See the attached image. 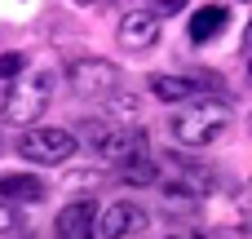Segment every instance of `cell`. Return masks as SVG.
Masks as SVG:
<instances>
[{
  "label": "cell",
  "instance_id": "1",
  "mask_svg": "<svg viewBox=\"0 0 252 239\" xmlns=\"http://www.w3.org/2000/svg\"><path fill=\"white\" fill-rule=\"evenodd\" d=\"M226 129H230V106H226L221 98H195V102H186L182 111H173V120H168V133H173L182 146H190V151L213 146Z\"/></svg>",
  "mask_w": 252,
  "mask_h": 239
},
{
  "label": "cell",
  "instance_id": "2",
  "mask_svg": "<svg viewBox=\"0 0 252 239\" xmlns=\"http://www.w3.org/2000/svg\"><path fill=\"white\" fill-rule=\"evenodd\" d=\"M49 93H53V75H44V71L4 80V120L31 129V120L49 106Z\"/></svg>",
  "mask_w": 252,
  "mask_h": 239
},
{
  "label": "cell",
  "instance_id": "3",
  "mask_svg": "<svg viewBox=\"0 0 252 239\" xmlns=\"http://www.w3.org/2000/svg\"><path fill=\"white\" fill-rule=\"evenodd\" d=\"M84 137H89L93 155L106 160V164H124V160H133V155L146 151V137H142L137 129H120V124H111V120H89V124H84Z\"/></svg>",
  "mask_w": 252,
  "mask_h": 239
},
{
  "label": "cell",
  "instance_id": "4",
  "mask_svg": "<svg viewBox=\"0 0 252 239\" xmlns=\"http://www.w3.org/2000/svg\"><path fill=\"white\" fill-rule=\"evenodd\" d=\"M22 160H31V164H66L75 151H80V142H75V133L71 129H27L22 137H18V146H13Z\"/></svg>",
  "mask_w": 252,
  "mask_h": 239
},
{
  "label": "cell",
  "instance_id": "5",
  "mask_svg": "<svg viewBox=\"0 0 252 239\" xmlns=\"http://www.w3.org/2000/svg\"><path fill=\"white\" fill-rule=\"evenodd\" d=\"M66 84H71L80 98H111V93L120 89V67L106 62V58H80V62H71Z\"/></svg>",
  "mask_w": 252,
  "mask_h": 239
},
{
  "label": "cell",
  "instance_id": "6",
  "mask_svg": "<svg viewBox=\"0 0 252 239\" xmlns=\"http://www.w3.org/2000/svg\"><path fill=\"white\" fill-rule=\"evenodd\" d=\"M155 98L164 102H195V98H213L221 89V80L213 71H190V75H155L151 80Z\"/></svg>",
  "mask_w": 252,
  "mask_h": 239
},
{
  "label": "cell",
  "instance_id": "7",
  "mask_svg": "<svg viewBox=\"0 0 252 239\" xmlns=\"http://www.w3.org/2000/svg\"><path fill=\"white\" fill-rule=\"evenodd\" d=\"M115 40H120V49H128V53L155 49V40H159V13H151V9H128V13L120 18V27H115Z\"/></svg>",
  "mask_w": 252,
  "mask_h": 239
},
{
  "label": "cell",
  "instance_id": "8",
  "mask_svg": "<svg viewBox=\"0 0 252 239\" xmlns=\"http://www.w3.org/2000/svg\"><path fill=\"white\" fill-rule=\"evenodd\" d=\"M146 222H151V213H146L142 204L120 200V204H111V208L102 213L97 235H102V239H128V235H142V231H146Z\"/></svg>",
  "mask_w": 252,
  "mask_h": 239
},
{
  "label": "cell",
  "instance_id": "9",
  "mask_svg": "<svg viewBox=\"0 0 252 239\" xmlns=\"http://www.w3.org/2000/svg\"><path fill=\"white\" fill-rule=\"evenodd\" d=\"M97 204L89 200H75L58 213V239H97Z\"/></svg>",
  "mask_w": 252,
  "mask_h": 239
},
{
  "label": "cell",
  "instance_id": "10",
  "mask_svg": "<svg viewBox=\"0 0 252 239\" xmlns=\"http://www.w3.org/2000/svg\"><path fill=\"white\" fill-rule=\"evenodd\" d=\"M226 22H230V9H226V4H204V9L190 18V40H195V44H208V40H217V35L226 31Z\"/></svg>",
  "mask_w": 252,
  "mask_h": 239
},
{
  "label": "cell",
  "instance_id": "11",
  "mask_svg": "<svg viewBox=\"0 0 252 239\" xmlns=\"http://www.w3.org/2000/svg\"><path fill=\"white\" fill-rule=\"evenodd\" d=\"M120 177H124V186H155L159 182V160H151L142 151V155H133V160L120 164Z\"/></svg>",
  "mask_w": 252,
  "mask_h": 239
},
{
  "label": "cell",
  "instance_id": "12",
  "mask_svg": "<svg viewBox=\"0 0 252 239\" xmlns=\"http://www.w3.org/2000/svg\"><path fill=\"white\" fill-rule=\"evenodd\" d=\"M0 191H4V204H18V200H44V182L40 177H22V173H9L4 182H0Z\"/></svg>",
  "mask_w": 252,
  "mask_h": 239
},
{
  "label": "cell",
  "instance_id": "13",
  "mask_svg": "<svg viewBox=\"0 0 252 239\" xmlns=\"http://www.w3.org/2000/svg\"><path fill=\"white\" fill-rule=\"evenodd\" d=\"M190 0H146V9L151 13H159V18H173V13H182Z\"/></svg>",
  "mask_w": 252,
  "mask_h": 239
},
{
  "label": "cell",
  "instance_id": "14",
  "mask_svg": "<svg viewBox=\"0 0 252 239\" xmlns=\"http://www.w3.org/2000/svg\"><path fill=\"white\" fill-rule=\"evenodd\" d=\"M18 71H22V58L9 53V58H4V80H18Z\"/></svg>",
  "mask_w": 252,
  "mask_h": 239
},
{
  "label": "cell",
  "instance_id": "15",
  "mask_svg": "<svg viewBox=\"0 0 252 239\" xmlns=\"http://www.w3.org/2000/svg\"><path fill=\"white\" fill-rule=\"evenodd\" d=\"M244 49H252V22L244 27Z\"/></svg>",
  "mask_w": 252,
  "mask_h": 239
},
{
  "label": "cell",
  "instance_id": "16",
  "mask_svg": "<svg viewBox=\"0 0 252 239\" xmlns=\"http://www.w3.org/2000/svg\"><path fill=\"white\" fill-rule=\"evenodd\" d=\"M168 239H204V235H195V231H186V235H168Z\"/></svg>",
  "mask_w": 252,
  "mask_h": 239
},
{
  "label": "cell",
  "instance_id": "17",
  "mask_svg": "<svg viewBox=\"0 0 252 239\" xmlns=\"http://www.w3.org/2000/svg\"><path fill=\"white\" fill-rule=\"evenodd\" d=\"M248 84H252V58H248Z\"/></svg>",
  "mask_w": 252,
  "mask_h": 239
},
{
  "label": "cell",
  "instance_id": "18",
  "mask_svg": "<svg viewBox=\"0 0 252 239\" xmlns=\"http://www.w3.org/2000/svg\"><path fill=\"white\" fill-rule=\"evenodd\" d=\"M75 4H89V0H75Z\"/></svg>",
  "mask_w": 252,
  "mask_h": 239
}]
</instances>
